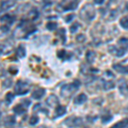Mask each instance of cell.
I'll use <instances>...</instances> for the list:
<instances>
[{"label":"cell","mask_w":128,"mask_h":128,"mask_svg":"<svg viewBox=\"0 0 128 128\" xmlns=\"http://www.w3.org/2000/svg\"><path fill=\"white\" fill-rule=\"evenodd\" d=\"M80 16L84 22H90L96 16V10L92 4H87L83 6V8L80 10Z\"/></svg>","instance_id":"obj_1"},{"label":"cell","mask_w":128,"mask_h":128,"mask_svg":"<svg viewBox=\"0 0 128 128\" xmlns=\"http://www.w3.org/2000/svg\"><path fill=\"white\" fill-rule=\"evenodd\" d=\"M80 86V82L79 80H74L73 83L71 84H67L62 86V87L61 89V95L62 96L67 98H70Z\"/></svg>","instance_id":"obj_2"},{"label":"cell","mask_w":128,"mask_h":128,"mask_svg":"<svg viewBox=\"0 0 128 128\" xmlns=\"http://www.w3.org/2000/svg\"><path fill=\"white\" fill-rule=\"evenodd\" d=\"M30 90V86L26 82L23 80H18L15 86V92L16 95L22 96V95H26L29 92Z\"/></svg>","instance_id":"obj_3"},{"label":"cell","mask_w":128,"mask_h":128,"mask_svg":"<svg viewBox=\"0 0 128 128\" xmlns=\"http://www.w3.org/2000/svg\"><path fill=\"white\" fill-rule=\"evenodd\" d=\"M78 6V0H62V3L57 6V9L62 10V11L74 10Z\"/></svg>","instance_id":"obj_4"},{"label":"cell","mask_w":128,"mask_h":128,"mask_svg":"<svg viewBox=\"0 0 128 128\" xmlns=\"http://www.w3.org/2000/svg\"><path fill=\"white\" fill-rule=\"evenodd\" d=\"M65 124L68 127H77L80 126L83 124V120L80 117H68L65 120Z\"/></svg>","instance_id":"obj_5"},{"label":"cell","mask_w":128,"mask_h":128,"mask_svg":"<svg viewBox=\"0 0 128 128\" xmlns=\"http://www.w3.org/2000/svg\"><path fill=\"white\" fill-rule=\"evenodd\" d=\"M108 51H109V53L112 54L113 56H117V57H121L126 53L127 50L120 48V47L115 46V45H110V46L108 47Z\"/></svg>","instance_id":"obj_6"},{"label":"cell","mask_w":128,"mask_h":128,"mask_svg":"<svg viewBox=\"0 0 128 128\" xmlns=\"http://www.w3.org/2000/svg\"><path fill=\"white\" fill-rule=\"evenodd\" d=\"M14 44L13 42H10V40H6L1 44V54L2 55H8L12 51Z\"/></svg>","instance_id":"obj_7"},{"label":"cell","mask_w":128,"mask_h":128,"mask_svg":"<svg viewBox=\"0 0 128 128\" xmlns=\"http://www.w3.org/2000/svg\"><path fill=\"white\" fill-rule=\"evenodd\" d=\"M118 87L119 90L123 96H128V84L127 82L124 79H120L118 81Z\"/></svg>","instance_id":"obj_8"},{"label":"cell","mask_w":128,"mask_h":128,"mask_svg":"<svg viewBox=\"0 0 128 128\" xmlns=\"http://www.w3.org/2000/svg\"><path fill=\"white\" fill-rule=\"evenodd\" d=\"M46 104L48 105L49 107L50 108H56L59 105V101H58V98L56 95H50L49 96V98L46 99Z\"/></svg>","instance_id":"obj_9"},{"label":"cell","mask_w":128,"mask_h":128,"mask_svg":"<svg viewBox=\"0 0 128 128\" xmlns=\"http://www.w3.org/2000/svg\"><path fill=\"white\" fill-rule=\"evenodd\" d=\"M44 94H45V89L38 88L37 90H35L32 93V98L34 99H36V100H38V99L42 98Z\"/></svg>","instance_id":"obj_10"},{"label":"cell","mask_w":128,"mask_h":128,"mask_svg":"<svg viewBox=\"0 0 128 128\" xmlns=\"http://www.w3.org/2000/svg\"><path fill=\"white\" fill-rule=\"evenodd\" d=\"M16 4V3L11 0H6V1H3L1 3V11H6V10H10V8H12L14 5Z\"/></svg>","instance_id":"obj_11"},{"label":"cell","mask_w":128,"mask_h":128,"mask_svg":"<svg viewBox=\"0 0 128 128\" xmlns=\"http://www.w3.org/2000/svg\"><path fill=\"white\" fill-rule=\"evenodd\" d=\"M26 108H26L23 104H20L16 105V106L14 107L13 111L16 114L20 115V114H22L26 112Z\"/></svg>","instance_id":"obj_12"},{"label":"cell","mask_w":128,"mask_h":128,"mask_svg":"<svg viewBox=\"0 0 128 128\" xmlns=\"http://www.w3.org/2000/svg\"><path fill=\"white\" fill-rule=\"evenodd\" d=\"M16 20V17L13 16H10V15H5L4 16H2L1 18V22H4V23L7 24L8 26H11L12 24L14 23V22Z\"/></svg>","instance_id":"obj_13"},{"label":"cell","mask_w":128,"mask_h":128,"mask_svg":"<svg viewBox=\"0 0 128 128\" xmlns=\"http://www.w3.org/2000/svg\"><path fill=\"white\" fill-rule=\"evenodd\" d=\"M86 100H87V96L84 93H81V94H80L79 96H76V98H74V104L75 105L83 104L84 102H86Z\"/></svg>","instance_id":"obj_14"},{"label":"cell","mask_w":128,"mask_h":128,"mask_svg":"<svg viewBox=\"0 0 128 128\" xmlns=\"http://www.w3.org/2000/svg\"><path fill=\"white\" fill-rule=\"evenodd\" d=\"M67 112V108L65 106H62V105H58V106L56 108V112H55V116L54 118H57V117H61L64 115Z\"/></svg>","instance_id":"obj_15"},{"label":"cell","mask_w":128,"mask_h":128,"mask_svg":"<svg viewBox=\"0 0 128 128\" xmlns=\"http://www.w3.org/2000/svg\"><path fill=\"white\" fill-rule=\"evenodd\" d=\"M113 68L120 74H128V66L126 67V66H122L120 64H114L113 66Z\"/></svg>","instance_id":"obj_16"},{"label":"cell","mask_w":128,"mask_h":128,"mask_svg":"<svg viewBox=\"0 0 128 128\" xmlns=\"http://www.w3.org/2000/svg\"><path fill=\"white\" fill-rule=\"evenodd\" d=\"M102 87L105 90H109L114 88V83L112 80H102Z\"/></svg>","instance_id":"obj_17"},{"label":"cell","mask_w":128,"mask_h":128,"mask_svg":"<svg viewBox=\"0 0 128 128\" xmlns=\"http://www.w3.org/2000/svg\"><path fill=\"white\" fill-rule=\"evenodd\" d=\"M118 45L120 48L127 50L128 49V38H120L118 40Z\"/></svg>","instance_id":"obj_18"},{"label":"cell","mask_w":128,"mask_h":128,"mask_svg":"<svg viewBox=\"0 0 128 128\" xmlns=\"http://www.w3.org/2000/svg\"><path fill=\"white\" fill-rule=\"evenodd\" d=\"M95 58H96V53L93 50H88L86 52V61H87L88 63H93Z\"/></svg>","instance_id":"obj_19"},{"label":"cell","mask_w":128,"mask_h":128,"mask_svg":"<svg viewBox=\"0 0 128 128\" xmlns=\"http://www.w3.org/2000/svg\"><path fill=\"white\" fill-rule=\"evenodd\" d=\"M128 126V118L123 119L122 120L115 123L112 127L110 128H126Z\"/></svg>","instance_id":"obj_20"},{"label":"cell","mask_w":128,"mask_h":128,"mask_svg":"<svg viewBox=\"0 0 128 128\" xmlns=\"http://www.w3.org/2000/svg\"><path fill=\"white\" fill-rule=\"evenodd\" d=\"M16 124V117L13 115H9L4 119V125L6 126H12Z\"/></svg>","instance_id":"obj_21"},{"label":"cell","mask_w":128,"mask_h":128,"mask_svg":"<svg viewBox=\"0 0 128 128\" xmlns=\"http://www.w3.org/2000/svg\"><path fill=\"white\" fill-rule=\"evenodd\" d=\"M16 55L19 58H23L26 56V49L22 44H20L16 50Z\"/></svg>","instance_id":"obj_22"},{"label":"cell","mask_w":128,"mask_h":128,"mask_svg":"<svg viewBox=\"0 0 128 128\" xmlns=\"http://www.w3.org/2000/svg\"><path fill=\"white\" fill-rule=\"evenodd\" d=\"M38 17V11L36 9H32L28 13V18L29 20H34Z\"/></svg>","instance_id":"obj_23"},{"label":"cell","mask_w":128,"mask_h":128,"mask_svg":"<svg viewBox=\"0 0 128 128\" xmlns=\"http://www.w3.org/2000/svg\"><path fill=\"white\" fill-rule=\"evenodd\" d=\"M112 119H113V116L110 114V112H105L104 114L102 115V123H108Z\"/></svg>","instance_id":"obj_24"},{"label":"cell","mask_w":128,"mask_h":128,"mask_svg":"<svg viewBox=\"0 0 128 128\" xmlns=\"http://www.w3.org/2000/svg\"><path fill=\"white\" fill-rule=\"evenodd\" d=\"M14 98H15V95H14L12 92H8L7 94L5 95V102L7 105L10 104L12 102V101L14 100Z\"/></svg>","instance_id":"obj_25"},{"label":"cell","mask_w":128,"mask_h":128,"mask_svg":"<svg viewBox=\"0 0 128 128\" xmlns=\"http://www.w3.org/2000/svg\"><path fill=\"white\" fill-rule=\"evenodd\" d=\"M120 25L124 28V29H128V17L124 16L120 20Z\"/></svg>","instance_id":"obj_26"},{"label":"cell","mask_w":128,"mask_h":128,"mask_svg":"<svg viewBox=\"0 0 128 128\" xmlns=\"http://www.w3.org/2000/svg\"><path fill=\"white\" fill-rule=\"evenodd\" d=\"M57 34H58L59 36L61 37L62 42V44H64L66 43V30L64 29V28H61V29L58 30V32H57Z\"/></svg>","instance_id":"obj_27"},{"label":"cell","mask_w":128,"mask_h":128,"mask_svg":"<svg viewBox=\"0 0 128 128\" xmlns=\"http://www.w3.org/2000/svg\"><path fill=\"white\" fill-rule=\"evenodd\" d=\"M46 28L50 31H54L57 28V23L56 22H48L46 25Z\"/></svg>","instance_id":"obj_28"},{"label":"cell","mask_w":128,"mask_h":128,"mask_svg":"<svg viewBox=\"0 0 128 128\" xmlns=\"http://www.w3.org/2000/svg\"><path fill=\"white\" fill-rule=\"evenodd\" d=\"M80 24L78 23V22H74V24H72V26H70V32H72V34H74V32H75L76 31L79 29L80 28Z\"/></svg>","instance_id":"obj_29"},{"label":"cell","mask_w":128,"mask_h":128,"mask_svg":"<svg viewBox=\"0 0 128 128\" xmlns=\"http://www.w3.org/2000/svg\"><path fill=\"white\" fill-rule=\"evenodd\" d=\"M38 117L36 116V115H32L30 119L29 124L31 126H35L36 124H38Z\"/></svg>","instance_id":"obj_30"},{"label":"cell","mask_w":128,"mask_h":128,"mask_svg":"<svg viewBox=\"0 0 128 128\" xmlns=\"http://www.w3.org/2000/svg\"><path fill=\"white\" fill-rule=\"evenodd\" d=\"M66 56H67V52H66L64 50H60L57 51V56H58L60 59L65 58Z\"/></svg>","instance_id":"obj_31"},{"label":"cell","mask_w":128,"mask_h":128,"mask_svg":"<svg viewBox=\"0 0 128 128\" xmlns=\"http://www.w3.org/2000/svg\"><path fill=\"white\" fill-rule=\"evenodd\" d=\"M12 84V80L10 79H6L3 82V87L4 88H9Z\"/></svg>","instance_id":"obj_32"},{"label":"cell","mask_w":128,"mask_h":128,"mask_svg":"<svg viewBox=\"0 0 128 128\" xmlns=\"http://www.w3.org/2000/svg\"><path fill=\"white\" fill-rule=\"evenodd\" d=\"M76 40H77L78 42H80V43L84 42V41L86 40V36H84V34H79L77 37H76Z\"/></svg>","instance_id":"obj_33"},{"label":"cell","mask_w":128,"mask_h":128,"mask_svg":"<svg viewBox=\"0 0 128 128\" xmlns=\"http://www.w3.org/2000/svg\"><path fill=\"white\" fill-rule=\"evenodd\" d=\"M9 72L11 74H13V75H15V74H16L18 73V69L16 68V67H10L9 68Z\"/></svg>","instance_id":"obj_34"},{"label":"cell","mask_w":128,"mask_h":128,"mask_svg":"<svg viewBox=\"0 0 128 128\" xmlns=\"http://www.w3.org/2000/svg\"><path fill=\"white\" fill-rule=\"evenodd\" d=\"M104 76H106V77L110 78V79H111V78H114V74L113 73H111V72L109 71V70H107V71L104 74Z\"/></svg>","instance_id":"obj_35"},{"label":"cell","mask_w":128,"mask_h":128,"mask_svg":"<svg viewBox=\"0 0 128 128\" xmlns=\"http://www.w3.org/2000/svg\"><path fill=\"white\" fill-rule=\"evenodd\" d=\"M74 15H68V16H67L65 17V22H68V23H69L70 22H72V20L74 19Z\"/></svg>","instance_id":"obj_36"},{"label":"cell","mask_w":128,"mask_h":128,"mask_svg":"<svg viewBox=\"0 0 128 128\" xmlns=\"http://www.w3.org/2000/svg\"><path fill=\"white\" fill-rule=\"evenodd\" d=\"M22 102L26 107V108H28V107H29V105L31 104V101L28 100V99H24V100H22Z\"/></svg>","instance_id":"obj_37"},{"label":"cell","mask_w":128,"mask_h":128,"mask_svg":"<svg viewBox=\"0 0 128 128\" xmlns=\"http://www.w3.org/2000/svg\"><path fill=\"white\" fill-rule=\"evenodd\" d=\"M9 29H10V26H6V25H4V26H1V30H2V32H7L8 31H9Z\"/></svg>","instance_id":"obj_38"},{"label":"cell","mask_w":128,"mask_h":128,"mask_svg":"<svg viewBox=\"0 0 128 128\" xmlns=\"http://www.w3.org/2000/svg\"><path fill=\"white\" fill-rule=\"evenodd\" d=\"M105 0H94V3L96 4H102L104 3Z\"/></svg>","instance_id":"obj_39"},{"label":"cell","mask_w":128,"mask_h":128,"mask_svg":"<svg viewBox=\"0 0 128 128\" xmlns=\"http://www.w3.org/2000/svg\"><path fill=\"white\" fill-rule=\"evenodd\" d=\"M126 10H128V3L126 4Z\"/></svg>","instance_id":"obj_40"}]
</instances>
